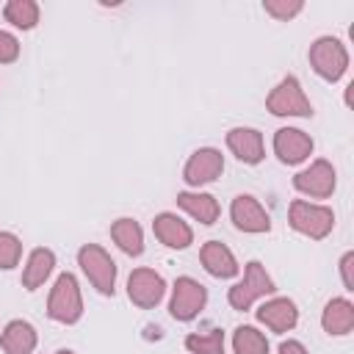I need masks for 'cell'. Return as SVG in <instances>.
<instances>
[{"label":"cell","instance_id":"6","mask_svg":"<svg viewBox=\"0 0 354 354\" xmlns=\"http://www.w3.org/2000/svg\"><path fill=\"white\" fill-rule=\"evenodd\" d=\"M266 108L274 113V116H313V102L307 100L301 83L296 75H288L282 77L271 94L266 97Z\"/></svg>","mask_w":354,"mask_h":354},{"label":"cell","instance_id":"7","mask_svg":"<svg viewBox=\"0 0 354 354\" xmlns=\"http://www.w3.org/2000/svg\"><path fill=\"white\" fill-rule=\"evenodd\" d=\"M207 304V288L202 282H196L194 277H177L174 288H171V301H169V313L177 321H191L199 315V310Z\"/></svg>","mask_w":354,"mask_h":354},{"label":"cell","instance_id":"9","mask_svg":"<svg viewBox=\"0 0 354 354\" xmlns=\"http://www.w3.org/2000/svg\"><path fill=\"white\" fill-rule=\"evenodd\" d=\"M127 296L136 307H155L166 296V279L155 268H136L127 277Z\"/></svg>","mask_w":354,"mask_h":354},{"label":"cell","instance_id":"1","mask_svg":"<svg viewBox=\"0 0 354 354\" xmlns=\"http://www.w3.org/2000/svg\"><path fill=\"white\" fill-rule=\"evenodd\" d=\"M47 315L58 324H77L83 315V293L77 285V277L64 271L58 274L50 299H47Z\"/></svg>","mask_w":354,"mask_h":354},{"label":"cell","instance_id":"18","mask_svg":"<svg viewBox=\"0 0 354 354\" xmlns=\"http://www.w3.org/2000/svg\"><path fill=\"white\" fill-rule=\"evenodd\" d=\"M39 343V335H36V326L17 318V321H8L3 335H0V346L6 354H33Z\"/></svg>","mask_w":354,"mask_h":354},{"label":"cell","instance_id":"8","mask_svg":"<svg viewBox=\"0 0 354 354\" xmlns=\"http://www.w3.org/2000/svg\"><path fill=\"white\" fill-rule=\"evenodd\" d=\"M337 185V174H335V166L324 158L313 160L307 169H301L296 177H293V188L304 196H313V199H326L332 196Z\"/></svg>","mask_w":354,"mask_h":354},{"label":"cell","instance_id":"15","mask_svg":"<svg viewBox=\"0 0 354 354\" xmlns=\"http://www.w3.org/2000/svg\"><path fill=\"white\" fill-rule=\"evenodd\" d=\"M152 232L169 249H188L194 243V230L174 213H158L152 221Z\"/></svg>","mask_w":354,"mask_h":354},{"label":"cell","instance_id":"5","mask_svg":"<svg viewBox=\"0 0 354 354\" xmlns=\"http://www.w3.org/2000/svg\"><path fill=\"white\" fill-rule=\"evenodd\" d=\"M77 266L102 296H113V290H116V263L102 246H97V243L80 246Z\"/></svg>","mask_w":354,"mask_h":354},{"label":"cell","instance_id":"17","mask_svg":"<svg viewBox=\"0 0 354 354\" xmlns=\"http://www.w3.org/2000/svg\"><path fill=\"white\" fill-rule=\"evenodd\" d=\"M321 326L332 337L348 335L354 329V304L348 299H343V296L329 299L326 307H324V313H321Z\"/></svg>","mask_w":354,"mask_h":354},{"label":"cell","instance_id":"19","mask_svg":"<svg viewBox=\"0 0 354 354\" xmlns=\"http://www.w3.org/2000/svg\"><path fill=\"white\" fill-rule=\"evenodd\" d=\"M177 205L199 224H216V218L221 213L218 199L205 191H183V194H177Z\"/></svg>","mask_w":354,"mask_h":354},{"label":"cell","instance_id":"2","mask_svg":"<svg viewBox=\"0 0 354 354\" xmlns=\"http://www.w3.org/2000/svg\"><path fill=\"white\" fill-rule=\"evenodd\" d=\"M307 58H310L313 72H315L318 77L329 80V83L340 80V77L346 75V69H348V50H346V44H343L340 39H335V36H318V39L310 44Z\"/></svg>","mask_w":354,"mask_h":354},{"label":"cell","instance_id":"25","mask_svg":"<svg viewBox=\"0 0 354 354\" xmlns=\"http://www.w3.org/2000/svg\"><path fill=\"white\" fill-rule=\"evenodd\" d=\"M19 257H22V241L14 232L0 230V268L11 271L14 266H19Z\"/></svg>","mask_w":354,"mask_h":354},{"label":"cell","instance_id":"20","mask_svg":"<svg viewBox=\"0 0 354 354\" xmlns=\"http://www.w3.org/2000/svg\"><path fill=\"white\" fill-rule=\"evenodd\" d=\"M53 268H55V254H53V249H44V246L33 249V252L28 254L25 268H22V288H25V290L41 288V285L47 282V277L53 274Z\"/></svg>","mask_w":354,"mask_h":354},{"label":"cell","instance_id":"11","mask_svg":"<svg viewBox=\"0 0 354 354\" xmlns=\"http://www.w3.org/2000/svg\"><path fill=\"white\" fill-rule=\"evenodd\" d=\"M230 218L232 224L241 230V232H252V235H260V232H268L271 230V216L268 210L252 196V194H238L230 205Z\"/></svg>","mask_w":354,"mask_h":354},{"label":"cell","instance_id":"13","mask_svg":"<svg viewBox=\"0 0 354 354\" xmlns=\"http://www.w3.org/2000/svg\"><path fill=\"white\" fill-rule=\"evenodd\" d=\"M227 147L230 152L241 160V163H260L266 158V144H263V133L254 127H232L227 133Z\"/></svg>","mask_w":354,"mask_h":354},{"label":"cell","instance_id":"3","mask_svg":"<svg viewBox=\"0 0 354 354\" xmlns=\"http://www.w3.org/2000/svg\"><path fill=\"white\" fill-rule=\"evenodd\" d=\"M274 290H277V285H274L271 274L263 268V263H260V260H249L246 268H243V279L230 288L227 301H230L232 310H241V313H243V310H249L257 299H263V296H268V293H274Z\"/></svg>","mask_w":354,"mask_h":354},{"label":"cell","instance_id":"4","mask_svg":"<svg viewBox=\"0 0 354 354\" xmlns=\"http://www.w3.org/2000/svg\"><path fill=\"white\" fill-rule=\"evenodd\" d=\"M288 221L299 235L321 241V238H326L332 232L335 213L326 205H315V202H307V199H293L290 210H288Z\"/></svg>","mask_w":354,"mask_h":354},{"label":"cell","instance_id":"24","mask_svg":"<svg viewBox=\"0 0 354 354\" xmlns=\"http://www.w3.org/2000/svg\"><path fill=\"white\" fill-rule=\"evenodd\" d=\"M185 348L191 354H224V332L221 329L194 332L185 337Z\"/></svg>","mask_w":354,"mask_h":354},{"label":"cell","instance_id":"29","mask_svg":"<svg viewBox=\"0 0 354 354\" xmlns=\"http://www.w3.org/2000/svg\"><path fill=\"white\" fill-rule=\"evenodd\" d=\"M279 354H310L299 340H282L279 343Z\"/></svg>","mask_w":354,"mask_h":354},{"label":"cell","instance_id":"22","mask_svg":"<svg viewBox=\"0 0 354 354\" xmlns=\"http://www.w3.org/2000/svg\"><path fill=\"white\" fill-rule=\"evenodd\" d=\"M3 17H6V22H11L19 30H30L39 22V3H33V0H8L6 8H3Z\"/></svg>","mask_w":354,"mask_h":354},{"label":"cell","instance_id":"16","mask_svg":"<svg viewBox=\"0 0 354 354\" xmlns=\"http://www.w3.org/2000/svg\"><path fill=\"white\" fill-rule=\"evenodd\" d=\"M199 260H202L205 271H207L210 277H216V279H232V277L241 271L235 254H232L230 246H224L221 241H207V243L202 246V252H199Z\"/></svg>","mask_w":354,"mask_h":354},{"label":"cell","instance_id":"21","mask_svg":"<svg viewBox=\"0 0 354 354\" xmlns=\"http://www.w3.org/2000/svg\"><path fill=\"white\" fill-rule=\"evenodd\" d=\"M111 238L130 257H138L144 252V230H141V224L136 218H127V216L116 218L111 224Z\"/></svg>","mask_w":354,"mask_h":354},{"label":"cell","instance_id":"28","mask_svg":"<svg viewBox=\"0 0 354 354\" xmlns=\"http://www.w3.org/2000/svg\"><path fill=\"white\" fill-rule=\"evenodd\" d=\"M340 279L346 290H354V252H346L340 257Z\"/></svg>","mask_w":354,"mask_h":354},{"label":"cell","instance_id":"26","mask_svg":"<svg viewBox=\"0 0 354 354\" xmlns=\"http://www.w3.org/2000/svg\"><path fill=\"white\" fill-rule=\"evenodd\" d=\"M301 8H304V3H299V0H266L263 3V11L279 22L293 19L296 14H301Z\"/></svg>","mask_w":354,"mask_h":354},{"label":"cell","instance_id":"23","mask_svg":"<svg viewBox=\"0 0 354 354\" xmlns=\"http://www.w3.org/2000/svg\"><path fill=\"white\" fill-rule=\"evenodd\" d=\"M232 351L235 354H268V340L254 326H238L232 332Z\"/></svg>","mask_w":354,"mask_h":354},{"label":"cell","instance_id":"30","mask_svg":"<svg viewBox=\"0 0 354 354\" xmlns=\"http://www.w3.org/2000/svg\"><path fill=\"white\" fill-rule=\"evenodd\" d=\"M55 354H75V351H72V348H58Z\"/></svg>","mask_w":354,"mask_h":354},{"label":"cell","instance_id":"12","mask_svg":"<svg viewBox=\"0 0 354 354\" xmlns=\"http://www.w3.org/2000/svg\"><path fill=\"white\" fill-rule=\"evenodd\" d=\"M274 152L288 166L304 163L313 155V138L299 127H279L274 133Z\"/></svg>","mask_w":354,"mask_h":354},{"label":"cell","instance_id":"27","mask_svg":"<svg viewBox=\"0 0 354 354\" xmlns=\"http://www.w3.org/2000/svg\"><path fill=\"white\" fill-rule=\"evenodd\" d=\"M19 58V41L14 33L0 30V64H11Z\"/></svg>","mask_w":354,"mask_h":354},{"label":"cell","instance_id":"10","mask_svg":"<svg viewBox=\"0 0 354 354\" xmlns=\"http://www.w3.org/2000/svg\"><path fill=\"white\" fill-rule=\"evenodd\" d=\"M224 171V155L216 149V147H199L188 160H185V169H183V180L194 188L199 185H207L213 183L216 177H221Z\"/></svg>","mask_w":354,"mask_h":354},{"label":"cell","instance_id":"14","mask_svg":"<svg viewBox=\"0 0 354 354\" xmlns=\"http://www.w3.org/2000/svg\"><path fill=\"white\" fill-rule=\"evenodd\" d=\"M257 321L266 324L271 332L282 335V332H290L296 324H299V310L290 299L285 296H277V299H268L257 307Z\"/></svg>","mask_w":354,"mask_h":354}]
</instances>
